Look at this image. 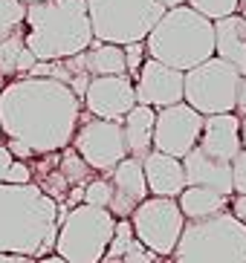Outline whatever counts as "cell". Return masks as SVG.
<instances>
[{
	"label": "cell",
	"instance_id": "1",
	"mask_svg": "<svg viewBox=\"0 0 246 263\" xmlns=\"http://www.w3.org/2000/svg\"><path fill=\"white\" fill-rule=\"evenodd\" d=\"M81 99L64 81L23 76L0 90V133L32 154H58L73 142Z\"/></svg>",
	"mask_w": 246,
	"mask_h": 263
},
{
	"label": "cell",
	"instance_id": "2",
	"mask_svg": "<svg viewBox=\"0 0 246 263\" xmlns=\"http://www.w3.org/2000/svg\"><path fill=\"white\" fill-rule=\"evenodd\" d=\"M58 202L35 182H0V252L44 257L55 249Z\"/></svg>",
	"mask_w": 246,
	"mask_h": 263
},
{
	"label": "cell",
	"instance_id": "3",
	"mask_svg": "<svg viewBox=\"0 0 246 263\" xmlns=\"http://www.w3.org/2000/svg\"><path fill=\"white\" fill-rule=\"evenodd\" d=\"M23 44L38 61H58L84 52L93 44V29L84 0H41L26 6Z\"/></svg>",
	"mask_w": 246,
	"mask_h": 263
},
{
	"label": "cell",
	"instance_id": "4",
	"mask_svg": "<svg viewBox=\"0 0 246 263\" xmlns=\"http://www.w3.org/2000/svg\"><path fill=\"white\" fill-rule=\"evenodd\" d=\"M145 49L148 58L185 72L215 55V24L185 3L165 9L154 29L148 32Z\"/></svg>",
	"mask_w": 246,
	"mask_h": 263
},
{
	"label": "cell",
	"instance_id": "5",
	"mask_svg": "<svg viewBox=\"0 0 246 263\" xmlns=\"http://www.w3.org/2000/svg\"><path fill=\"white\" fill-rule=\"evenodd\" d=\"M171 257L174 263H246V226L232 211L185 220Z\"/></svg>",
	"mask_w": 246,
	"mask_h": 263
},
{
	"label": "cell",
	"instance_id": "6",
	"mask_svg": "<svg viewBox=\"0 0 246 263\" xmlns=\"http://www.w3.org/2000/svg\"><path fill=\"white\" fill-rule=\"evenodd\" d=\"M116 217L108 209L78 202L64 214L55 234V255L67 263H99L113 237Z\"/></svg>",
	"mask_w": 246,
	"mask_h": 263
},
{
	"label": "cell",
	"instance_id": "7",
	"mask_svg": "<svg viewBox=\"0 0 246 263\" xmlns=\"http://www.w3.org/2000/svg\"><path fill=\"white\" fill-rule=\"evenodd\" d=\"M93 38L101 44L145 41L165 9L156 0H84Z\"/></svg>",
	"mask_w": 246,
	"mask_h": 263
},
{
	"label": "cell",
	"instance_id": "8",
	"mask_svg": "<svg viewBox=\"0 0 246 263\" xmlns=\"http://www.w3.org/2000/svg\"><path fill=\"white\" fill-rule=\"evenodd\" d=\"M240 72L223 58H206L203 64L183 72V101L194 107L200 116L235 113Z\"/></svg>",
	"mask_w": 246,
	"mask_h": 263
},
{
	"label": "cell",
	"instance_id": "9",
	"mask_svg": "<svg viewBox=\"0 0 246 263\" xmlns=\"http://www.w3.org/2000/svg\"><path fill=\"white\" fill-rule=\"evenodd\" d=\"M128 220L133 226V237L156 257H171L185 226V217L174 197H145Z\"/></svg>",
	"mask_w": 246,
	"mask_h": 263
},
{
	"label": "cell",
	"instance_id": "10",
	"mask_svg": "<svg viewBox=\"0 0 246 263\" xmlns=\"http://www.w3.org/2000/svg\"><path fill=\"white\" fill-rule=\"evenodd\" d=\"M73 151L93 171H104L108 174L110 168H116L128 156L122 122H108V119L93 116L90 122L76 127V133H73Z\"/></svg>",
	"mask_w": 246,
	"mask_h": 263
},
{
	"label": "cell",
	"instance_id": "11",
	"mask_svg": "<svg viewBox=\"0 0 246 263\" xmlns=\"http://www.w3.org/2000/svg\"><path fill=\"white\" fill-rule=\"evenodd\" d=\"M203 130V116L194 107H188L185 101H177V104H168V107H160L154 119V151L168 156H177L183 159L200 139Z\"/></svg>",
	"mask_w": 246,
	"mask_h": 263
},
{
	"label": "cell",
	"instance_id": "12",
	"mask_svg": "<svg viewBox=\"0 0 246 263\" xmlns=\"http://www.w3.org/2000/svg\"><path fill=\"white\" fill-rule=\"evenodd\" d=\"M81 101L96 119L122 122V116L136 104L133 81L128 76H93Z\"/></svg>",
	"mask_w": 246,
	"mask_h": 263
},
{
	"label": "cell",
	"instance_id": "13",
	"mask_svg": "<svg viewBox=\"0 0 246 263\" xmlns=\"http://www.w3.org/2000/svg\"><path fill=\"white\" fill-rule=\"evenodd\" d=\"M133 96H136V104H148V107L177 104L183 101V72L154 58H145L133 78Z\"/></svg>",
	"mask_w": 246,
	"mask_h": 263
},
{
	"label": "cell",
	"instance_id": "14",
	"mask_svg": "<svg viewBox=\"0 0 246 263\" xmlns=\"http://www.w3.org/2000/svg\"><path fill=\"white\" fill-rule=\"evenodd\" d=\"M110 185H113V200H110L108 211L119 220V217H131V211L148 197L145 174H142V159L125 156L116 168L108 171Z\"/></svg>",
	"mask_w": 246,
	"mask_h": 263
},
{
	"label": "cell",
	"instance_id": "15",
	"mask_svg": "<svg viewBox=\"0 0 246 263\" xmlns=\"http://www.w3.org/2000/svg\"><path fill=\"white\" fill-rule=\"evenodd\" d=\"M197 147H203L208 156L232 162L240 154V119L235 113H217V116H203V130Z\"/></svg>",
	"mask_w": 246,
	"mask_h": 263
},
{
	"label": "cell",
	"instance_id": "16",
	"mask_svg": "<svg viewBox=\"0 0 246 263\" xmlns=\"http://www.w3.org/2000/svg\"><path fill=\"white\" fill-rule=\"evenodd\" d=\"M183 171H185V185H200L212 191L232 197V162L208 156L203 147L194 145L183 156Z\"/></svg>",
	"mask_w": 246,
	"mask_h": 263
},
{
	"label": "cell",
	"instance_id": "17",
	"mask_svg": "<svg viewBox=\"0 0 246 263\" xmlns=\"http://www.w3.org/2000/svg\"><path fill=\"white\" fill-rule=\"evenodd\" d=\"M142 174H145L148 194H154V197H174L177 200L180 191L185 188L183 159H177V156L148 151L142 156Z\"/></svg>",
	"mask_w": 246,
	"mask_h": 263
},
{
	"label": "cell",
	"instance_id": "18",
	"mask_svg": "<svg viewBox=\"0 0 246 263\" xmlns=\"http://www.w3.org/2000/svg\"><path fill=\"white\" fill-rule=\"evenodd\" d=\"M215 55L246 76V21L238 12L215 21Z\"/></svg>",
	"mask_w": 246,
	"mask_h": 263
},
{
	"label": "cell",
	"instance_id": "19",
	"mask_svg": "<svg viewBox=\"0 0 246 263\" xmlns=\"http://www.w3.org/2000/svg\"><path fill=\"white\" fill-rule=\"evenodd\" d=\"M154 119H156V110L148 107V104H133L122 116V133H125L128 156L142 159L148 151H154V145H151V139H154Z\"/></svg>",
	"mask_w": 246,
	"mask_h": 263
},
{
	"label": "cell",
	"instance_id": "20",
	"mask_svg": "<svg viewBox=\"0 0 246 263\" xmlns=\"http://www.w3.org/2000/svg\"><path fill=\"white\" fill-rule=\"evenodd\" d=\"M177 205L183 211L185 220H203V217L220 214L229 205V197L212 191V188H200V185H185L177 197Z\"/></svg>",
	"mask_w": 246,
	"mask_h": 263
},
{
	"label": "cell",
	"instance_id": "21",
	"mask_svg": "<svg viewBox=\"0 0 246 263\" xmlns=\"http://www.w3.org/2000/svg\"><path fill=\"white\" fill-rule=\"evenodd\" d=\"M84 67L87 76H128L125 52L119 44H101L93 38V44L84 49Z\"/></svg>",
	"mask_w": 246,
	"mask_h": 263
},
{
	"label": "cell",
	"instance_id": "22",
	"mask_svg": "<svg viewBox=\"0 0 246 263\" xmlns=\"http://www.w3.org/2000/svg\"><path fill=\"white\" fill-rule=\"evenodd\" d=\"M26 49L23 44V29L0 38V76H21V55Z\"/></svg>",
	"mask_w": 246,
	"mask_h": 263
},
{
	"label": "cell",
	"instance_id": "23",
	"mask_svg": "<svg viewBox=\"0 0 246 263\" xmlns=\"http://www.w3.org/2000/svg\"><path fill=\"white\" fill-rule=\"evenodd\" d=\"M61 177L67 179V185H81V182H90V165L76 154V151H64L61 156Z\"/></svg>",
	"mask_w": 246,
	"mask_h": 263
},
{
	"label": "cell",
	"instance_id": "24",
	"mask_svg": "<svg viewBox=\"0 0 246 263\" xmlns=\"http://www.w3.org/2000/svg\"><path fill=\"white\" fill-rule=\"evenodd\" d=\"M185 6L194 9L197 15L208 17V21L215 24V21H220V17L238 12V0H185Z\"/></svg>",
	"mask_w": 246,
	"mask_h": 263
},
{
	"label": "cell",
	"instance_id": "25",
	"mask_svg": "<svg viewBox=\"0 0 246 263\" xmlns=\"http://www.w3.org/2000/svg\"><path fill=\"white\" fill-rule=\"evenodd\" d=\"M23 17H26V6L21 0H0V38L23 29Z\"/></svg>",
	"mask_w": 246,
	"mask_h": 263
},
{
	"label": "cell",
	"instance_id": "26",
	"mask_svg": "<svg viewBox=\"0 0 246 263\" xmlns=\"http://www.w3.org/2000/svg\"><path fill=\"white\" fill-rule=\"evenodd\" d=\"M110 200H113V185H110V179H90V182H84L81 202L96 205V209H108Z\"/></svg>",
	"mask_w": 246,
	"mask_h": 263
},
{
	"label": "cell",
	"instance_id": "27",
	"mask_svg": "<svg viewBox=\"0 0 246 263\" xmlns=\"http://www.w3.org/2000/svg\"><path fill=\"white\" fill-rule=\"evenodd\" d=\"M119 263H156V255H154L148 246H142L136 237H133L131 243H128V249L122 252Z\"/></svg>",
	"mask_w": 246,
	"mask_h": 263
},
{
	"label": "cell",
	"instance_id": "28",
	"mask_svg": "<svg viewBox=\"0 0 246 263\" xmlns=\"http://www.w3.org/2000/svg\"><path fill=\"white\" fill-rule=\"evenodd\" d=\"M122 52H125V67H128V72H133V76H136L139 67H142V61H145V41L125 44ZM131 81H133V78H131Z\"/></svg>",
	"mask_w": 246,
	"mask_h": 263
},
{
	"label": "cell",
	"instance_id": "29",
	"mask_svg": "<svg viewBox=\"0 0 246 263\" xmlns=\"http://www.w3.org/2000/svg\"><path fill=\"white\" fill-rule=\"evenodd\" d=\"M232 194H246V147L232 159Z\"/></svg>",
	"mask_w": 246,
	"mask_h": 263
},
{
	"label": "cell",
	"instance_id": "30",
	"mask_svg": "<svg viewBox=\"0 0 246 263\" xmlns=\"http://www.w3.org/2000/svg\"><path fill=\"white\" fill-rule=\"evenodd\" d=\"M3 182H9V185H26V182H32V168L23 159H12V165L3 174Z\"/></svg>",
	"mask_w": 246,
	"mask_h": 263
},
{
	"label": "cell",
	"instance_id": "31",
	"mask_svg": "<svg viewBox=\"0 0 246 263\" xmlns=\"http://www.w3.org/2000/svg\"><path fill=\"white\" fill-rule=\"evenodd\" d=\"M232 217L246 226V194H235V200H232Z\"/></svg>",
	"mask_w": 246,
	"mask_h": 263
},
{
	"label": "cell",
	"instance_id": "32",
	"mask_svg": "<svg viewBox=\"0 0 246 263\" xmlns=\"http://www.w3.org/2000/svg\"><path fill=\"white\" fill-rule=\"evenodd\" d=\"M9 154H12V156H17V159H29V156H32V151H29V147H26V145H23V142H17V139H9Z\"/></svg>",
	"mask_w": 246,
	"mask_h": 263
},
{
	"label": "cell",
	"instance_id": "33",
	"mask_svg": "<svg viewBox=\"0 0 246 263\" xmlns=\"http://www.w3.org/2000/svg\"><path fill=\"white\" fill-rule=\"evenodd\" d=\"M235 110L240 116H246V76H240V84H238V99H235Z\"/></svg>",
	"mask_w": 246,
	"mask_h": 263
},
{
	"label": "cell",
	"instance_id": "34",
	"mask_svg": "<svg viewBox=\"0 0 246 263\" xmlns=\"http://www.w3.org/2000/svg\"><path fill=\"white\" fill-rule=\"evenodd\" d=\"M12 159H15V156L9 154V147L0 145V182H3V174H6V168L12 165Z\"/></svg>",
	"mask_w": 246,
	"mask_h": 263
},
{
	"label": "cell",
	"instance_id": "35",
	"mask_svg": "<svg viewBox=\"0 0 246 263\" xmlns=\"http://www.w3.org/2000/svg\"><path fill=\"white\" fill-rule=\"evenodd\" d=\"M0 263H32L26 255H12V252H0Z\"/></svg>",
	"mask_w": 246,
	"mask_h": 263
},
{
	"label": "cell",
	"instance_id": "36",
	"mask_svg": "<svg viewBox=\"0 0 246 263\" xmlns=\"http://www.w3.org/2000/svg\"><path fill=\"white\" fill-rule=\"evenodd\" d=\"M156 3H160L162 9H174V6H183L185 0H156Z\"/></svg>",
	"mask_w": 246,
	"mask_h": 263
},
{
	"label": "cell",
	"instance_id": "37",
	"mask_svg": "<svg viewBox=\"0 0 246 263\" xmlns=\"http://www.w3.org/2000/svg\"><path fill=\"white\" fill-rule=\"evenodd\" d=\"M35 263H67L64 257H58V255H44L41 260H35Z\"/></svg>",
	"mask_w": 246,
	"mask_h": 263
},
{
	"label": "cell",
	"instance_id": "38",
	"mask_svg": "<svg viewBox=\"0 0 246 263\" xmlns=\"http://www.w3.org/2000/svg\"><path fill=\"white\" fill-rule=\"evenodd\" d=\"M240 145L246 147V116H243V122H240Z\"/></svg>",
	"mask_w": 246,
	"mask_h": 263
},
{
	"label": "cell",
	"instance_id": "39",
	"mask_svg": "<svg viewBox=\"0 0 246 263\" xmlns=\"http://www.w3.org/2000/svg\"><path fill=\"white\" fill-rule=\"evenodd\" d=\"M238 15L246 21V0H238Z\"/></svg>",
	"mask_w": 246,
	"mask_h": 263
},
{
	"label": "cell",
	"instance_id": "40",
	"mask_svg": "<svg viewBox=\"0 0 246 263\" xmlns=\"http://www.w3.org/2000/svg\"><path fill=\"white\" fill-rule=\"evenodd\" d=\"M23 6H32V3H41V0H21Z\"/></svg>",
	"mask_w": 246,
	"mask_h": 263
}]
</instances>
